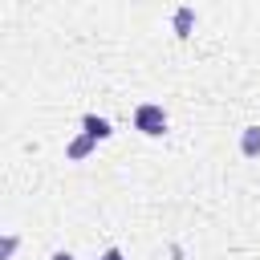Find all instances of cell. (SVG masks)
I'll return each mask as SVG.
<instances>
[{"instance_id":"obj_7","label":"cell","mask_w":260,"mask_h":260,"mask_svg":"<svg viewBox=\"0 0 260 260\" xmlns=\"http://www.w3.org/2000/svg\"><path fill=\"white\" fill-rule=\"evenodd\" d=\"M102 260H126V256H122V248H106V252H102Z\"/></svg>"},{"instance_id":"obj_8","label":"cell","mask_w":260,"mask_h":260,"mask_svg":"<svg viewBox=\"0 0 260 260\" xmlns=\"http://www.w3.org/2000/svg\"><path fill=\"white\" fill-rule=\"evenodd\" d=\"M49 260H73V256H69V252H53Z\"/></svg>"},{"instance_id":"obj_4","label":"cell","mask_w":260,"mask_h":260,"mask_svg":"<svg viewBox=\"0 0 260 260\" xmlns=\"http://www.w3.org/2000/svg\"><path fill=\"white\" fill-rule=\"evenodd\" d=\"M240 154L244 158H260V126H244L240 130Z\"/></svg>"},{"instance_id":"obj_3","label":"cell","mask_w":260,"mask_h":260,"mask_svg":"<svg viewBox=\"0 0 260 260\" xmlns=\"http://www.w3.org/2000/svg\"><path fill=\"white\" fill-rule=\"evenodd\" d=\"M81 134H89L93 142H106L114 130H110V122H106V118H93V114H85V118H81Z\"/></svg>"},{"instance_id":"obj_6","label":"cell","mask_w":260,"mask_h":260,"mask_svg":"<svg viewBox=\"0 0 260 260\" xmlns=\"http://www.w3.org/2000/svg\"><path fill=\"white\" fill-rule=\"evenodd\" d=\"M16 248H20V236L16 232H0V260H12Z\"/></svg>"},{"instance_id":"obj_1","label":"cell","mask_w":260,"mask_h":260,"mask_svg":"<svg viewBox=\"0 0 260 260\" xmlns=\"http://www.w3.org/2000/svg\"><path fill=\"white\" fill-rule=\"evenodd\" d=\"M167 126H171V118H167V110H162L158 102H142V106L134 110V130H138V134H146V138H162Z\"/></svg>"},{"instance_id":"obj_5","label":"cell","mask_w":260,"mask_h":260,"mask_svg":"<svg viewBox=\"0 0 260 260\" xmlns=\"http://www.w3.org/2000/svg\"><path fill=\"white\" fill-rule=\"evenodd\" d=\"M93 146H98V142H93L89 134H81V138H73V142L65 146V158H73V162H81V158H85V154H89Z\"/></svg>"},{"instance_id":"obj_2","label":"cell","mask_w":260,"mask_h":260,"mask_svg":"<svg viewBox=\"0 0 260 260\" xmlns=\"http://www.w3.org/2000/svg\"><path fill=\"white\" fill-rule=\"evenodd\" d=\"M171 28H175L179 41H187V37L195 32V8H191V4H179L175 16H171Z\"/></svg>"}]
</instances>
